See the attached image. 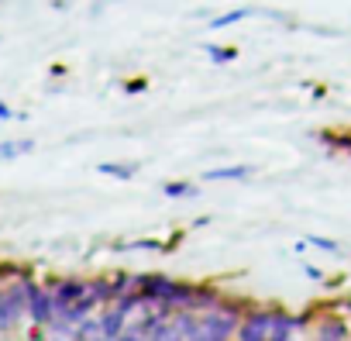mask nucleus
Instances as JSON below:
<instances>
[{"label":"nucleus","mask_w":351,"mask_h":341,"mask_svg":"<svg viewBox=\"0 0 351 341\" xmlns=\"http://www.w3.org/2000/svg\"><path fill=\"white\" fill-rule=\"evenodd\" d=\"M310 242H313L317 248H327V252H334V248H337V245H334V242H327V238H310Z\"/></svg>","instance_id":"nucleus-12"},{"label":"nucleus","mask_w":351,"mask_h":341,"mask_svg":"<svg viewBox=\"0 0 351 341\" xmlns=\"http://www.w3.org/2000/svg\"><path fill=\"white\" fill-rule=\"evenodd\" d=\"M11 117H14V114H11V107H8L4 100H0V121H11Z\"/></svg>","instance_id":"nucleus-13"},{"label":"nucleus","mask_w":351,"mask_h":341,"mask_svg":"<svg viewBox=\"0 0 351 341\" xmlns=\"http://www.w3.org/2000/svg\"><path fill=\"white\" fill-rule=\"evenodd\" d=\"M28 290H32V283H18V286L0 290V331L14 327L25 317V310H28Z\"/></svg>","instance_id":"nucleus-2"},{"label":"nucleus","mask_w":351,"mask_h":341,"mask_svg":"<svg viewBox=\"0 0 351 341\" xmlns=\"http://www.w3.org/2000/svg\"><path fill=\"white\" fill-rule=\"evenodd\" d=\"M317 341H344V324L341 320H324Z\"/></svg>","instance_id":"nucleus-8"},{"label":"nucleus","mask_w":351,"mask_h":341,"mask_svg":"<svg viewBox=\"0 0 351 341\" xmlns=\"http://www.w3.org/2000/svg\"><path fill=\"white\" fill-rule=\"evenodd\" d=\"M245 176H252V165H224L204 173V180H245Z\"/></svg>","instance_id":"nucleus-7"},{"label":"nucleus","mask_w":351,"mask_h":341,"mask_svg":"<svg viewBox=\"0 0 351 341\" xmlns=\"http://www.w3.org/2000/svg\"><path fill=\"white\" fill-rule=\"evenodd\" d=\"M248 14H252V11H245V8H241V11H231V14H224V18H214V21H210V28H228V25H234V21L248 18Z\"/></svg>","instance_id":"nucleus-10"},{"label":"nucleus","mask_w":351,"mask_h":341,"mask_svg":"<svg viewBox=\"0 0 351 341\" xmlns=\"http://www.w3.org/2000/svg\"><path fill=\"white\" fill-rule=\"evenodd\" d=\"M238 331V310H204L193 314V327L186 341H228Z\"/></svg>","instance_id":"nucleus-1"},{"label":"nucleus","mask_w":351,"mask_h":341,"mask_svg":"<svg viewBox=\"0 0 351 341\" xmlns=\"http://www.w3.org/2000/svg\"><path fill=\"white\" fill-rule=\"evenodd\" d=\"M42 341H80V338H76V327H69L62 320H52V324L42 327Z\"/></svg>","instance_id":"nucleus-4"},{"label":"nucleus","mask_w":351,"mask_h":341,"mask_svg":"<svg viewBox=\"0 0 351 341\" xmlns=\"http://www.w3.org/2000/svg\"><path fill=\"white\" fill-rule=\"evenodd\" d=\"M100 176H110V180H131L138 173V165H124V162H100L97 165Z\"/></svg>","instance_id":"nucleus-6"},{"label":"nucleus","mask_w":351,"mask_h":341,"mask_svg":"<svg viewBox=\"0 0 351 341\" xmlns=\"http://www.w3.org/2000/svg\"><path fill=\"white\" fill-rule=\"evenodd\" d=\"M162 193H165V197H193L197 187H190V183H165Z\"/></svg>","instance_id":"nucleus-9"},{"label":"nucleus","mask_w":351,"mask_h":341,"mask_svg":"<svg viewBox=\"0 0 351 341\" xmlns=\"http://www.w3.org/2000/svg\"><path fill=\"white\" fill-rule=\"evenodd\" d=\"M28 317H32L38 327H45V324L56 320V303H52L49 290H38V286L28 290Z\"/></svg>","instance_id":"nucleus-3"},{"label":"nucleus","mask_w":351,"mask_h":341,"mask_svg":"<svg viewBox=\"0 0 351 341\" xmlns=\"http://www.w3.org/2000/svg\"><path fill=\"white\" fill-rule=\"evenodd\" d=\"M35 148L32 138H14V141H0V162H8V158H18V155H28Z\"/></svg>","instance_id":"nucleus-5"},{"label":"nucleus","mask_w":351,"mask_h":341,"mask_svg":"<svg viewBox=\"0 0 351 341\" xmlns=\"http://www.w3.org/2000/svg\"><path fill=\"white\" fill-rule=\"evenodd\" d=\"M207 56H210L214 62H231V59H234L231 49H214V45H207Z\"/></svg>","instance_id":"nucleus-11"}]
</instances>
